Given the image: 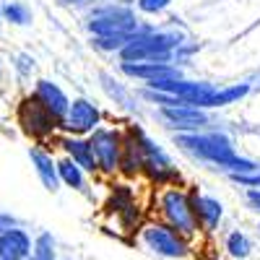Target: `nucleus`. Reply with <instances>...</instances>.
<instances>
[{
	"instance_id": "f257e3e1",
	"label": "nucleus",
	"mask_w": 260,
	"mask_h": 260,
	"mask_svg": "<svg viewBox=\"0 0 260 260\" xmlns=\"http://www.w3.org/2000/svg\"><path fill=\"white\" fill-rule=\"evenodd\" d=\"M180 143L185 148H190L192 154H198L201 159H208V161L219 164V167L232 169V175H247V172L257 169L252 161L234 154V148H232L226 136H219V133H185V136H180Z\"/></svg>"
},
{
	"instance_id": "f03ea898",
	"label": "nucleus",
	"mask_w": 260,
	"mask_h": 260,
	"mask_svg": "<svg viewBox=\"0 0 260 260\" xmlns=\"http://www.w3.org/2000/svg\"><path fill=\"white\" fill-rule=\"evenodd\" d=\"M177 45V37L169 34H130V39L120 47V55L125 62H143V60H154V62H167L172 57V50Z\"/></svg>"
},
{
	"instance_id": "7ed1b4c3",
	"label": "nucleus",
	"mask_w": 260,
	"mask_h": 260,
	"mask_svg": "<svg viewBox=\"0 0 260 260\" xmlns=\"http://www.w3.org/2000/svg\"><path fill=\"white\" fill-rule=\"evenodd\" d=\"M161 213L164 219L169 221V226L175 229L177 234H192L198 229V219H195V211H192V201L187 198V192L172 187L161 195Z\"/></svg>"
},
{
	"instance_id": "20e7f679",
	"label": "nucleus",
	"mask_w": 260,
	"mask_h": 260,
	"mask_svg": "<svg viewBox=\"0 0 260 260\" xmlns=\"http://www.w3.org/2000/svg\"><path fill=\"white\" fill-rule=\"evenodd\" d=\"M89 29L96 37H130L138 31V21L127 8H102L91 16Z\"/></svg>"
},
{
	"instance_id": "39448f33",
	"label": "nucleus",
	"mask_w": 260,
	"mask_h": 260,
	"mask_svg": "<svg viewBox=\"0 0 260 260\" xmlns=\"http://www.w3.org/2000/svg\"><path fill=\"white\" fill-rule=\"evenodd\" d=\"M143 245L161 257H185L187 255V242L182 234H177L172 226L164 224H148L143 229Z\"/></svg>"
},
{
	"instance_id": "423d86ee",
	"label": "nucleus",
	"mask_w": 260,
	"mask_h": 260,
	"mask_svg": "<svg viewBox=\"0 0 260 260\" xmlns=\"http://www.w3.org/2000/svg\"><path fill=\"white\" fill-rule=\"evenodd\" d=\"M91 154L96 161V169L104 172H115L120 167V156H122V138L115 130H104V127H94V136L89 141Z\"/></svg>"
},
{
	"instance_id": "0eeeda50",
	"label": "nucleus",
	"mask_w": 260,
	"mask_h": 260,
	"mask_svg": "<svg viewBox=\"0 0 260 260\" xmlns=\"http://www.w3.org/2000/svg\"><path fill=\"white\" fill-rule=\"evenodd\" d=\"M18 122L24 125V130L29 136H34V138H45V136H50L52 130L57 127V120L39 104L37 96H29V99L21 102V107H18Z\"/></svg>"
},
{
	"instance_id": "6e6552de",
	"label": "nucleus",
	"mask_w": 260,
	"mask_h": 260,
	"mask_svg": "<svg viewBox=\"0 0 260 260\" xmlns=\"http://www.w3.org/2000/svg\"><path fill=\"white\" fill-rule=\"evenodd\" d=\"M60 125L68 127L71 133H91L99 125V110L89 99H73L68 104V112H65Z\"/></svg>"
},
{
	"instance_id": "1a4fd4ad",
	"label": "nucleus",
	"mask_w": 260,
	"mask_h": 260,
	"mask_svg": "<svg viewBox=\"0 0 260 260\" xmlns=\"http://www.w3.org/2000/svg\"><path fill=\"white\" fill-rule=\"evenodd\" d=\"M161 117L172 125L187 130V133H198V130L208 122L206 112H201V107H190V104H180V107H161Z\"/></svg>"
},
{
	"instance_id": "9d476101",
	"label": "nucleus",
	"mask_w": 260,
	"mask_h": 260,
	"mask_svg": "<svg viewBox=\"0 0 260 260\" xmlns=\"http://www.w3.org/2000/svg\"><path fill=\"white\" fill-rule=\"evenodd\" d=\"M138 146H141V156H143V164H141V167H148L151 177L159 180V182H161V180H169V177H175V169H172L167 154H164V151H161L156 143H151L148 138L138 136Z\"/></svg>"
},
{
	"instance_id": "9b49d317",
	"label": "nucleus",
	"mask_w": 260,
	"mask_h": 260,
	"mask_svg": "<svg viewBox=\"0 0 260 260\" xmlns=\"http://www.w3.org/2000/svg\"><path fill=\"white\" fill-rule=\"evenodd\" d=\"M34 96L39 99V104L45 107V110L57 120V125L62 122V117H65V112H68V96L62 94V89L57 83H52V81H39L37 83V91H34Z\"/></svg>"
},
{
	"instance_id": "f8f14e48",
	"label": "nucleus",
	"mask_w": 260,
	"mask_h": 260,
	"mask_svg": "<svg viewBox=\"0 0 260 260\" xmlns=\"http://www.w3.org/2000/svg\"><path fill=\"white\" fill-rule=\"evenodd\" d=\"M31 255V237L24 229H8L0 234V257L3 260H26Z\"/></svg>"
},
{
	"instance_id": "ddd939ff",
	"label": "nucleus",
	"mask_w": 260,
	"mask_h": 260,
	"mask_svg": "<svg viewBox=\"0 0 260 260\" xmlns=\"http://www.w3.org/2000/svg\"><path fill=\"white\" fill-rule=\"evenodd\" d=\"M122 73L141 78V81H159V78H180V71L172 68L169 62H154V60H143V62H122Z\"/></svg>"
},
{
	"instance_id": "4468645a",
	"label": "nucleus",
	"mask_w": 260,
	"mask_h": 260,
	"mask_svg": "<svg viewBox=\"0 0 260 260\" xmlns=\"http://www.w3.org/2000/svg\"><path fill=\"white\" fill-rule=\"evenodd\" d=\"M192 211H195V219L198 224H203L206 229H216L221 221V203L216 198H208V195H195L192 198Z\"/></svg>"
},
{
	"instance_id": "2eb2a0df",
	"label": "nucleus",
	"mask_w": 260,
	"mask_h": 260,
	"mask_svg": "<svg viewBox=\"0 0 260 260\" xmlns=\"http://www.w3.org/2000/svg\"><path fill=\"white\" fill-rule=\"evenodd\" d=\"M29 156H31V164H34V169H37V175H39L42 185H45L47 190H57L60 180H57V167H55L52 156L45 154L42 148H31Z\"/></svg>"
},
{
	"instance_id": "dca6fc26",
	"label": "nucleus",
	"mask_w": 260,
	"mask_h": 260,
	"mask_svg": "<svg viewBox=\"0 0 260 260\" xmlns=\"http://www.w3.org/2000/svg\"><path fill=\"white\" fill-rule=\"evenodd\" d=\"M62 148L71 154V161H76L81 169H89V172H94V169H96V161H94V154H91L89 141L65 138V141H62Z\"/></svg>"
},
{
	"instance_id": "f3484780",
	"label": "nucleus",
	"mask_w": 260,
	"mask_h": 260,
	"mask_svg": "<svg viewBox=\"0 0 260 260\" xmlns=\"http://www.w3.org/2000/svg\"><path fill=\"white\" fill-rule=\"evenodd\" d=\"M55 167H57V180H62L65 185H71V187H83V172H81V167L76 161L62 159Z\"/></svg>"
},
{
	"instance_id": "a211bd4d",
	"label": "nucleus",
	"mask_w": 260,
	"mask_h": 260,
	"mask_svg": "<svg viewBox=\"0 0 260 260\" xmlns=\"http://www.w3.org/2000/svg\"><path fill=\"white\" fill-rule=\"evenodd\" d=\"M226 250H229V255H234V257H247L250 255V250H252V245H250V237L247 234H242V232H232L229 237H226Z\"/></svg>"
},
{
	"instance_id": "6ab92c4d",
	"label": "nucleus",
	"mask_w": 260,
	"mask_h": 260,
	"mask_svg": "<svg viewBox=\"0 0 260 260\" xmlns=\"http://www.w3.org/2000/svg\"><path fill=\"white\" fill-rule=\"evenodd\" d=\"M31 257L34 260H55V242L50 234H39V240L31 245Z\"/></svg>"
},
{
	"instance_id": "aec40b11",
	"label": "nucleus",
	"mask_w": 260,
	"mask_h": 260,
	"mask_svg": "<svg viewBox=\"0 0 260 260\" xmlns=\"http://www.w3.org/2000/svg\"><path fill=\"white\" fill-rule=\"evenodd\" d=\"M247 94V86H232V89H224V91H216V107H224V104H232L234 99H240Z\"/></svg>"
},
{
	"instance_id": "412c9836",
	"label": "nucleus",
	"mask_w": 260,
	"mask_h": 260,
	"mask_svg": "<svg viewBox=\"0 0 260 260\" xmlns=\"http://www.w3.org/2000/svg\"><path fill=\"white\" fill-rule=\"evenodd\" d=\"M6 18L13 21V24H26L29 21V8L21 3H8L6 6Z\"/></svg>"
},
{
	"instance_id": "4be33fe9",
	"label": "nucleus",
	"mask_w": 260,
	"mask_h": 260,
	"mask_svg": "<svg viewBox=\"0 0 260 260\" xmlns=\"http://www.w3.org/2000/svg\"><path fill=\"white\" fill-rule=\"evenodd\" d=\"M127 39H130V37H96L94 45L102 47V50H120Z\"/></svg>"
},
{
	"instance_id": "5701e85b",
	"label": "nucleus",
	"mask_w": 260,
	"mask_h": 260,
	"mask_svg": "<svg viewBox=\"0 0 260 260\" xmlns=\"http://www.w3.org/2000/svg\"><path fill=\"white\" fill-rule=\"evenodd\" d=\"M172 0H138V8L143 13H161Z\"/></svg>"
},
{
	"instance_id": "b1692460",
	"label": "nucleus",
	"mask_w": 260,
	"mask_h": 260,
	"mask_svg": "<svg viewBox=\"0 0 260 260\" xmlns=\"http://www.w3.org/2000/svg\"><path fill=\"white\" fill-rule=\"evenodd\" d=\"M237 182H242V185H252V187H260V175H232Z\"/></svg>"
},
{
	"instance_id": "393cba45",
	"label": "nucleus",
	"mask_w": 260,
	"mask_h": 260,
	"mask_svg": "<svg viewBox=\"0 0 260 260\" xmlns=\"http://www.w3.org/2000/svg\"><path fill=\"white\" fill-rule=\"evenodd\" d=\"M13 226H16V219H13V216H8V213H0V234L8 232V229H13Z\"/></svg>"
},
{
	"instance_id": "a878e982",
	"label": "nucleus",
	"mask_w": 260,
	"mask_h": 260,
	"mask_svg": "<svg viewBox=\"0 0 260 260\" xmlns=\"http://www.w3.org/2000/svg\"><path fill=\"white\" fill-rule=\"evenodd\" d=\"M250 201L260 208V190H257V187H252V190H250Z\"/></svg>"
},
{
	"instance_id": "bb28decb",
	"label": "nucleus",
	"mask_w": 260,
	"mask_h": 260,
	"mask_svg": "<svg viewBox=\"0 0 260 260\" xmlns=\"http://www.w3.org/2000/svg\"><path fill=\"white\" fill-rule=\"evenodd\" d=\"M65 3H81V0H65Z\"/></svg>"
},
{
	"instance_id": "cd10ccee",
	"label": "nucleus",
	"mask_w": 260,
	"mask_h": 260,
	"mask_svg": "<svg viewBox=\"0 0 260 260\" xmlns=\"http://www.w3.org/2000/svg\"><path fill=\"white\" fill-rule=\"evenodd\" d=\"M26 260H34V257H31V255H29V257H26Z\"/></svg>"
},
{
	"instance_id": "c85d7f7f",
	"label": "nucleus",
	"mask_w": 260,
	"mask_h": 260,
	"mask_svg": "<svg viewBox=\"0 0 260 260\" xmlns=\"http://www.w3.org/2000/svg\"><path fill=\"white\" fill-rule=\"evenodd\" d=\"M0 260H3V257H0Z\"/></svg>"
}]
</instances>
